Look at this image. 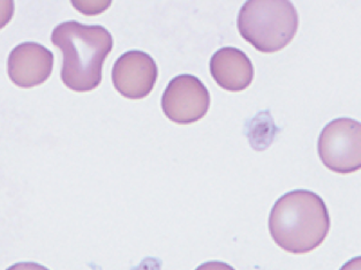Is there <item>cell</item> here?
Here are the masks:
<instances>
[{
  "instance_id": "10",
  "label": "cell",
  "mask_w": 361,
  "mask_h": 270,
  "mask_svg": "<svg viewBox=\"0 0 361 270\" xmlns=\"http://www.w3.org/2000/svg\"><path fill=\"white\" fill-rule=\"evenodd\" d=\"M195 270H235L230 264L219 262V261H210L206 264H201Z\"/></svg>"
},
{
  "instance_id": "3",
  "label": "cell",
  "mask_w": 361,
  "mask_h": 270,
  "mask_svg": "<svg viewBox=\"0 0 361 270\" xmlns=\"http://www.w3.org/2000/svg\"><path fill=\"white\" fill-rule=\"evenodd\" d=\"M298 13L288 0H250L238 16V29L257 51L273 54L286 48L298 30Z\"/></svg>"
},
{
  "instance_id": "8",
  "label": "cell",
  "mask_w": 361,
  "mask_h": 270,
  "mask_svg": "<svg viewBox=\"0 0 361 270\" xmlns=\"http://www.w3.org/2000/svg\"><path fill=\"white\" fill-rule=\"evenodd\" d=\"M210 73L223 90L241 92L253 81L254 68L245 52L235 48H223L212 56Z\"/></svg>"
},
{
  "instance_id": "5",
  "label": "cell",
  "mask_w": 361,
  "mask_h": 270,
  "mask_svg": "<svg viewBox=\"0 0 361 270\" xmlns=\"http://www.w3.org/2000/svg\"><path fill=\"white\" fill-rule=\"evenodd\" d=\"M210 106V94L201 80L181 74L169 83L162 96L164 115L176 124H192L202 119Z\"/></svg>"
},
{
  "instance_id": "2",
  "label": "cell",
  "mask_w": 361,
  "mask_h": 270,
  "mask_svg": "<svg viewBox=\"0 0 361 270\" xmlns=\"http://www.w3.org/2000/svg\"><path fill=\"white\" fill-rule=\"evenodd\" d=\"M51 42L63 52L61 77L74 92L94 90L102 81V68L114 48L108 29L67 21L54 28Z\"/></svg>"
},
{
  "instance_id": "1",
  "label": "cell",
  "mask_w": 361,
  "mask_h": 270,
  "mask_svg": "<svg viewBox=\"0 0 361 270\" xmlns=\"http://www.w3.org/2000/svg\"><path fill=\"white\" fill-rule=\"evenodd\" d=\"M274 242L292 254H306L319 247L330 230L324 201L317 193L297 190L279 197L269 216Z\"/></svg>"
},
{
  "instance_id": "4",
  "label": "cell",
  "mask_w": 361,
  "mask_h": 270,
  "mask_svg": "<svg viewBox=\"0 0 361 270\" xmlns=\"http://www.w3.org/2000/svg\"><path fill=\"white\" fill-rule=\"evenodd\" d=\"M321 161L337 173H352L361 168V125L351 118L330 121L317 143Z\"/></svg>"
},
{
  "instance_id": "11",
  "label": "cell",
  "mask_w": 361,
  "mask_h": 270,
  "mask_svg": "<svg viewBox=\"0 0 361 270\" xmlns=\"http://www.w3.org/2000/svg\"><path fill=\"white\" fill-rule=\"evenodd\" d=\"M7 270H49L48 268L43 267L41 264H34V262H21L16 264Z\"/></svg>"
},
{
  "instance_id": "7",
  "label": "cell",
  "mask_w": 361,
  "mask_h": 270,
  "mask_svg": "<svg viewBox=\"0 0 361 270\" xmlns=\"http://www.w3.org/2000/svg\"><path fill=\"white\" fill-rule=\"evenodd\" d=\"M54 54L35 42H25L13 49L7 61L8 77L20 88L39 86L54 70Z\"/></svg>"
},
{
  "instance_id": "6",
  "label": "cell",
  "mask_w": 361,
  "mask_h": 270,
  "mask_svg": "<svg viewBox=\"0 0 361 270\" xmlns=\"http://www.w3.org/2000/svg\"><path fill=\"white\" fill-rule=\"evenodd\" d=\"M159 68L146 52L133 50L118 58L112 68V82L117 92L130 99H145L155 87Z\"/></svg>"
},
{
  "instance_id": "12",
  "label": "cell",
  "mask_w": 361,
  "mask_h": 270,
  "mask_svg": "<svg viewBox=\"0 0 361 270\" xmlns=\"http://www.w3.org/2000/svg\"><path fill=\"white\" fill-rule=\"evenodd\" d=\"M341 270H361V259L360 257H355L349 261L344 267L341 268Z\"/></svg>"
},
{
  "instance_id": "9",
  "label": "cell",
  "mask_w": 361,
  "mask_h": 270,
  "mask_svg": "<svg viewBox=\"0 0 361 270\" xmlns=\"http://www.w3.org/2000/svg\"><path fill=\"white\" fill-rule=\"evenodd\" d=\"M14 14V3L11 0L0 1V29L10 23Z\"/></svg>"
}]
</instances>
